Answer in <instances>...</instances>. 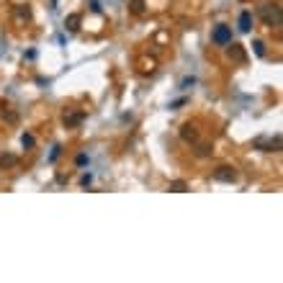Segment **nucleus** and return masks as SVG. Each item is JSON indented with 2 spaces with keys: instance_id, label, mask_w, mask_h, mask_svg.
I'll list each match as a JSON object with an SVG mask.
<instances>
[{
  "instance_id": "nucleus-2",
  "label": "nucleus",
  "mask_w": 283,
  "mask_h": 283,
  "mask_svg": "<svg viewBox=\"0 0 283 283\" xmlns=\"http://www.w3.org/2000/svg\"><path fill=\"white\" fill-rule=\"evenodd\" d=\"M252 149H257V152H280L283 149V139H280V134L255 137L252 139Z\"/></svg>"
},
{
  "instance_id": "nucleus-1",
  "label": "nucleus",
  "mask_w": 283,
  "mask_h": 283,
  "mask_svg": "<svg viewBox=\"0 0 283 283\" xmlns=\"http://www.w3.org/2000/svg\"><path fill=\"white\" fill-rule=\"evenodd\" d=\"M257 16L263 18V24L268 29H280L283 26V11L278 3H263L257 8Z\"/></svg>"
},
{
  "instance_id": "nucleus-18",
  "label": "nucleus",
  "mask_w": 283,
  "mask_h": 283,
  "mask_svg": "<svg viewBox=\"0 0 283 283\" xmlns=\"http://www.w3.org/2000/svg\"><path fill=\"white\" fill-rule=\"evenodd\" d=\"M90 183H93V175H90V172H88V175H85V178H82V188H88Z\"/></svg>"
},
{
  "instance_id": "nucleus-5",
  "label": "nucleus",
  "mask_w": 283,
  "mask_h": 283,
  "mask_svg": "<svg viewBox=\"0 0 283 283\" xmlns=\"http://www.w3.org/2000/svg\"><path fill=\"white\" fill-rule=\"evenodd\" d=\"M82 121H85V114L82 111H64V116H62V124L67 126V129H75Z\"/></svg>"
},
{
  "instance_id": "nucleus-8",
  "label": "nucleus",
  "mask_w": 283,
  "mask_h": 283,
  "mask_svg": "<svg viewBox=\"0 0 283 283\" xmlns=\"http://www.w3.org/2000/svg\"><path fill=\"white\" fill-rule=\"evenodd\" d=\"M227 47H229V57H232L234 62H239V64H242V62L247 59L245 49H242V47H239V44H232V41H229V44H227Z\"/></svg>"
},
{
  "instance_id": "nucleus-15",
  "label": "nucleus",
  "mask_w": 283,
  "mask_h": 283,
  "mask_svg": "<svg viewBox=\"0 0 283 283\" xmlns=\"http://www.w3.org/2000/svg\"><path fill=\"white\" fill-rule=\"evenodd\" d=\"M144 3H147V0H132V3H129V8H132V13H144Z\"/></svg>"
},
{
  "instance_id": "nucleus-13",
  "label": "nucleus",
  "mask_w": 283,
  "mask_h": 283,
  "mask_svg": "<svg viewBox=\"0 0 283 283\" xmlns=\"http://www.w3.org/2000/svg\"><path fill=\"white\" fill-rule=\"evenodd\" d=\"M211 155V144H199V147H196V157H209Z\"/></svg>"
},
{
  "instance_id": "nucleus-19",
  "label": "nucleus",
  "mask_w": 283,
  "mask_h": 283,
  "mask_svg": "<svg viewBox=\"0 0 283 283\" xmlns=\"http://www.w3.org/2000/svg\"><path fill=\"white\" fill-rule=\"evenodd\" d=\"M183 103H185V98H180V101H175V103H170V108H172V111H178Z\"/></svg>"
},
{
  "instance_id": "nucleus-20",
  "label": "nucleus",
  "mask_w": 283,
  "mask_h": 283,
  "mask_svg": "<svg viewBox=\"0 0 283 283\" xmlns=\"http://www.w3.org/2000/svg\"><path fill=\"white\" fill-rule=\"evenodd\" d=\"M75 162H77V165H85V162H88V155H77Z\"/></svg>"
},
{
  "instance_id": "nucleus-17",
  "label": "nucleus",
  "mask_w": 283,
  "mask_h": 283,
  "mask_svg": "<svg viewBox=\"0 0 283 283\" xmlns=\"http://www.w3.org/2000/svg\"><path fill=\"white\" fill-rule=\"evenodd\" d=\"M59 152H62V147H59V144H54V149H52V155H49V162H54V160L59 157Z\"/></svg>"
},
{
  "instance_id": "nucleus-11",
  "label": "nucleus",
  "mask_w": 283,
  "mask_h": 283,
  "mask_svg": "<svg viewBox=\"0 0 283 283\" xmlns=\"http://www.w3.org/2000/svg\"><path fill=\"white\" fill-rule=\"evenodd\" d=\"M13 13H16V18H21V21H29V18H31V8H29V6H16Z\"/></svg>"
},
{
  "instance_id": "nucleus-7",
  "label": "nucleus",
  "mask_w": 283,
  "mask_h": 283,
  "mask_svg": "<svg viewBox=\"0 0 283 283\" xmlns=\"http://www.w3.org/2000/svg\"><path fill=\"white\" fill-rule=\"evenodd\" d=\"M180 137H183V142H196L199 139V132H196L193 124H183L180 126Z\"/></svg>"
},
{
  "instance_id": "nucleus-16",
  "label": "nucleus",
  "mask_w": 283,
  "mask_h": 283,
  "mask_svg": "<svg viewBox=\"0 0 283 283\" xmlns=\"http://www.w3.org/2000/svg\"><path fill=\"white\" fill-rule=\"evenodd\" d=\"M21 144H24V149H31V147L36 144L34 134H24V137H21Z\"/></svg>"
},
{
  "instance_id": "nucleus-6",
  "label": "nucleus",
  "mask_w": 283,
  "mask_h": 283,
  "mask_svg": "<svg viewBox=\"0 0 283 283\" xmlns=\"http://www.w3.org/2000/svg\"><path fill=\"white\" fill-rule=\"evenodd\" d=\"M237 29L242 31V34H250V31H252V13H250V11H242V13H239Z\"/></svg>"
},
{
  "instance_id": "nucleus-9",
  "label": "nucleus",
  "mask_w": 283,
  "mask_h": 283,
  "mask_svg": "<svg viewBox=\"0 0 283 283\" xmlns=\"http://www.w3.org/2000/svg\"><path fill=\"white\" fill-rule=\"evenodd\" d=\"M80 24H82V16L80 13H70L67 18H64V29H67V31H77Z\"/></svg>"
},
{
  "instance_id": "nucleus-12",
  "label": "nucleus",
  "mask_w": 283,
  "mask_h": 283,
  "mask_svg": "<svg viewBox=\"0 0 283 283\" xmlns=\"http://www.w3.org/2000/svg\"><path fill=\"white\" fill-rule=\"evenodd\" d=\"M252 49H255V54H257V57H265V54H268L265 41H260V39H255V41H252Z\"/></svg>"
},
{
  "instance_id": "nucleus-4",
  "label": "nucleus",
  "mask_w": 283,
  "mask_h": 283,
  "mask_svg": "<svg viewBox=\"0 0 283 283\" xmlns=\"http://www.w3.org/2000/svg\"><path fill=\"white\" fill-rule=\"evenodd\" d=\"M211 41H214V44H219V47H227L229 41H232V26L219 24V26L211 31Z\"/></svg>"
},
{
  "instance_id": "nucleus-14",
  "label": "nucleus",
  "mask_w": 283,
  "mask_h": 283,
  "mask_svg": "<svg viewBox=\"0 0 283 283\" xmlns=\"http://www.w3.org/2000/svg\"><path fill=\"white\" fill-rule=\"evenodd\" d=\"M170 191H175V193H185V191H188V183H185V180H172V183H170Z\"/></svg>"
},
{
  "instance_id": "nucleus-10",
  "label": "nucleus",
  "mask_w": 283,
  "mask_h": 283,
  "mask_svg": "<svg viewBox=\"0 0 283 283\" xmlns=\"http://www.w3.org/2000/svg\"><path fill=\"white\" fill-rule=\"evenodd\" d=\"M18 165V157L6 152V155H0V170H8V167H16Z\"/></svg>"
},
{
  "instance_id": "nucleus-3",
  "label": "nucleus",
  "mask_w": 283,
  "mask_h": 283,
  "mask_svg": "<svg viewBox=\"0 0 283 283\" xmlns=\"http://www.w3.org/2000/svg\"><path fill=\"white\" fill-rule=\"evenodd\" d=\"M211 178L216 180V183H237V178H239V172H237V167H232V165H219V167H214L211 170Z\"/></svg>"
}]
</instances>
